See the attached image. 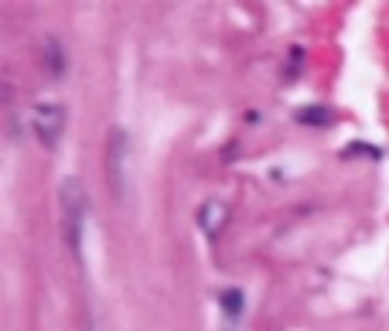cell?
Instances as JSON below:
<instances>
[{"label": "cell", "mask_w": 389, "mask_h": 331, "mask_svg": "<svg viewBox=\"0 0 389 331\" xmlns=\"http://www.w3.org/2000/svg\"><path fill=\"white\" fill-rule=\"evenodd\" d=\"M195 222H198V229H202L205 239H215L219 232L226 229V222H229V205L222 198H205L198 205V212H195Z\"/></svg>", "instance_id": "4"}, {"label": "cell", "mask_w": 389, "mask_h": 331, "mask_svg": "<svg viewBox=\"0 0 389 331\" xmlns=\"http://www.w3.org/2000/svg\"><path fill=\"white\" fill-rule=\"evenodd\" d=\"M297 123H304V127H328L332 123V109L328 106H304V109H297Z\"/></svg>", "instance_id": "7"}, {"label": "cell", "mask_w": 389, "mask_h": 331, "mask_svg": "<svg viewBox=\"0 0 389 331\" xmlns=\"http://www.w3.org/2000/svg\"><path fill=\"white\" fill-rule=\"evenodd\" d=\"M219 314L226 318V328L236 331V325L243 321V314H246V297H243V290L239 287H226V290H219Z\"/></svg>", "instance_id": "5"}, {"label": "cell", "mask_w": 389, "mask_h": 331, "mask_svg": "<svg viewBox=\"0 0 389 331\" xmlns=\"http://www.w3.org/2000/svg\"><path fill=\"white\" fill-rule=\"evenodd\" d=\"M41 48H45V69H48L52 76H62V72H65V51H62V45H58V38L48 34Z\"/></svg>", "instance_id": "6"}, {"label": "cell", "mask_w": 389, "mask_h": 331, "mask_svg": "<svg viewBox=\"0 0 389 331\" xmlns=\"http://www.w3.org/2000/svg\"><path fill=\"white\" fill-rule=\"evenodd\" d=\"M127 157H130V140L123 127H109L106 133V184L116 198H123L127 191Z\"/></svg>", "instance_id": "3"}, {"label": "cell", "mask_w": 389, "mask_h": 331, "mask_svg": "<svg viewBox=\"0 0 389 331\" xmlns=\"http://www.w3.org/2000/svg\"><path fill=\"white\" fill-rule=\"evenodd\" d=\"M62 232H65V246L76 256V263L86 266V219H89V202H86V188L79 178L62 181Z\"/></svg>", "instance_id": "1"}, {"label": "cell", "mask_w": 389, "mask_h": 331, "mask_svg": "<svg viewBox=\"0 0 389 331\" xmlns=\"http://www.w3.org/2000/svg\"><path fill=\"white\" fill-rule=\"evenodd\" d=\"M27 127H31V137L45 147V151H55L62 144V133H65V106L62 102H34L27 109Z\"/></svg>", "instance_id": "2"}]
</instances>
